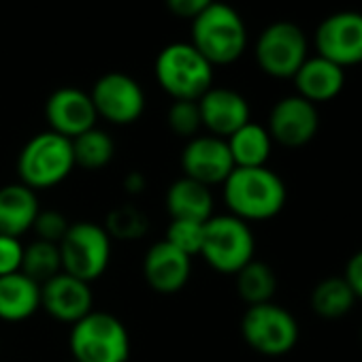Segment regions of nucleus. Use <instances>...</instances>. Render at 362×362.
<instances>
[{
    "label": "nucleus",
    "instance_id": "1",
    "mask_svg": "<svg viewBox=\"0 0 362 362\" xmlns=\"http://www.w3.org/2000/svg\"><path fill=\"white\" fill-rule=\"evenodd\" d=\"M222 186L228 214L247 224L273 220L286 207V184L269 166L235 168Z\"/></svg>",
    "mask_w": 362,
    "mask_h": 362
},
{
    "label": "nucleus",
    "instance_id": "2",
    "mask_svg": "<svg viewBox=\"0 0 362 362\" xmlns=\"http://www.w3.org/2000/svg\"><path fill=\"white\" fill-rule=\"evenodd\" d=\"M192 45L211 66L233 64L245 52L247 30L233 7L214 0L192 20Z\"/></svg>",
    "mask_w": 362,
    "mask_h": 362
},
{
    "label": "nucleus",
    "instance_id": "3",
    "mask_svg": "<svg viewBox=\"0 0 362 362\" xmlns=\"http://www.w3.org/2000/svg\"><path fill=\"white\" fill-rule=\"evenodd\" d=\"M156 79L173 100H199L214 88V66L192 43H170L156 58Z\"/></svg>",
    "mask_w": 362,
    "mask_h": 362
},
{
    "label": "nucleus",
    "instance_id": "4",
    "mask_svg": "<svg viewBox=\"0 0 362 362\" xmlns=\"http://www.w3.org/2000/svg\"><path fill=\"white\" fill-rule=\"evenodd\" d=\"M73 168L75 158L71 141L52 130L35 134L18 156L20 184L35 192L60 186Z\"/></svg>",
    "mask_w": 362,
    "mask_h": 362
},
{
    "label": "nucleus",
    "instance_id": "5",
    "mask_svg": "<svg viewBox=\"0 0 362 362\" xmlns=\"http://www.w3.org/2000/svg\"><path fill=\"white\" fill-rule=\"evenodd\" d=\"M69 347L75 362H128L130 334L113 313L90 311L71 326Z\"/></svg>",
    "mask_w": 362,
    "mask_h": 362
},
{
    "label": "nucleus",
    "instance_id": "6",
    "mask_svg": "<svg viewBox=\"0 0 362 362\" xmlns=\"http://www.w3.org/2000/svg\"><path fill=\"white\" fill-rule=\"evenodd\" d=\"M256 239L252 226L230 214L214 216L205 224L201 258L218 273L237 275L254 260Z\"/></svg>",
    "mask_w": 362,
    "mask_h": 362
},
{
    "label": "nucleus",
    "instance_id": "7",
    "mask_svg": "<svg viewBox=\"0 0 362 362\" xmlns=\"http://www.w3.org/2000/svg\"><path fill=\"white\" fill-rule=\"evenodd\" d=\"M111 237L96 222H75L60 241L62 271L92 284L111 262Z\"/></svg>",
    "mask_w": 362,
    "mask_h": 362
},
{
    "label": "nucleus",
    "instance_id": "8",
    "mask_svg": "<svg viewBox=\"0 0 362 362\" xmlns=\"http://www.w3.org/2000/svg\"><path fill=\"white\" fill-rule=\"evenodd\" d=\"M241 334L245 343L262 356H284L298 343L296 317L277 303L247 307L241 317Z\"/></svg>",
    "mask_w": 362,
    "mask_h": 362
},
{
    "label": "nucleus",
    "instance_id": "9",
    "mask_svg": "<svg viewBox=\"0 0 362 362\" xmlns=\"http://www.w3.org/2000/svg\"><path fill=\"white\" fill-rule=\"evenodd\" d=\"M258 66L277 79L294 77L307 60V39L296 24L275 22L260 35L256 43Z\"/></svg>",
    "mask_w": 362,
    "mask_h": 362
},
{
    "label": "nucleus",
    "instance_id": "10",
    "mask_svg": "<svg viewBox=\"0 0 362 362\" xmlns=\"http://www.w3.org/2000/svg\"><path fill=\"white\" fill-rule=\"evenodd\" d=\"M90 98L94 103L96 115L105 117L115 126L134 124L145 111V94L143 88L124 73H107L103 75L92 92Z\"/></svg>",
    "mask_w": 362,
    "mask_h": 362
},
{
    "label": "nucleus",
    "instance_id": "11",
    "mask_svg": "<svg viewBox=\"0 0 362 362\" xmlns=\"http://www.w3.org/2000/svg\"><path fill=\"white\" fill-rule=\"evenodd\" d=\"M181 170L184 177L194 179L207 188L224 184L235 170L226 139L214 134L190 139L181 151Z\"/></svg>",
    "mask_w": 362,
    "mask_h": 362
},
{
    "label": "nucleus",
    "instance_id": "12",
    "mask_svg": "<svg viewBox=\"0 0 362 362\" xmlns=\"http://www.w3.org/2000/svg\"><path fill=\"white\" fill-rule=\"evenodd\" d=\"M315 45L322 58L337 66H354L362 62V13L341 11L326 18L317 33Z\"/></svg>",
    "mask_w": 362,
    "mask_h": 362
},
{
    "label": "nucleus",
    "instance_id": "13",
    "mask_svg": "<svg viewBox=\"0 0 362 362\" xmlns=\"http://www.w3.org/2000/svg\"><path fill=\"white\" fill-rule=\"evenodd\" d=\"M320 128V115L313 103L303 96H286L271 109L269 134L275 143L286 147L307 145Z\"/></svg>",
    "mask_w": 362,
    "mask_h": 362
},
{
    "label": "nucleus",
    "instance_id": "14",
    "mask_svg": "<svg viewBox=\"0 0 362 362\" xmlns=\"http://www.w3.org/2000/svg\"><path fill=\"white\" fill-rule=\"evenodd\" d=\"M45 119L52 132L75 139L96 126V109L88 92L79 88H60L45 103Z\"/></svg>",
    "mask_w": 362,
    "mask_h": 362
},
{
    "label": "nucleus",
    "instance_id": "15",
    "mask_svg": "<svg viewBox=\"0 0 362 362\" xmlns=\"http://www.w3.org/2000/svg\"><path fill=\"white\" fill-rule=\"evenodd\" d=\"M41 309H45L54 320L73 326L94 311L92 288L88 281L62 271L41 286Z\"/></svg>",
    "mask_w": 362,
    "mask_h": 362
},
{
    "label": "nucleus",
    "instance_id": "16",
    "mask_svg": "<svg viewBox=\"0 0 362 362\" xmlns=\"http://www.w3.org/2000/svg\"><path fill=\"white\" fill-rule=\"evenodd\" d=\"M143 275L147 286L158 294H177L192 275V258L181 254L164 239L153 243L143 258Z\"/></svg>",
    "mask_w": 362,
    "mask_h": 362
},
{
    "label": "nucleus",
    "instance_id": "17",
    "mask_svg": "<svg viewBox=\"0 0 362 362\" xmlns=\"http://www.w3.org/2000/svg\"><path fill=\"white\" fill-rule=\"evenodd\" d=\"M201 122L209 130V134L228 139L250 119V105L247 100L228 88H209L199 98Z\"/></svg>",
    "mask_w": 362,
    "mask_h": 362
},
{
    "label": "nucleus",
    "instance_id": "18",
    "mask_svg": "<svg viewBox=\"0 0 362 362\" xmlns=\"http://www.w3.org/2000/svg\"><path fill=\"white\" fill-rule=\"evenodd\" d=\"M292 79L298 90V96L317 105V103H328L341 94L345 83V73L334 62L317 56V58H307Z\"/></svg>",
    "mask_w": 362,
    "mask_h": 362
},
{
    "label": "nucleus",
    "instance_id": "19",
    "mask_svg": "<svg viewBox=\"0 0 362 362\" xmlns=\"http://www.w3.org/2000/svg\"><path fill=\"white\" fill-rule=\"evenodd\" d=\"M41 211L37 192L24 184H7L0 188V235L20 239L33 230V224Z\"/></svg>",
    "mask_w": 362,
    "mask_h": 362
},
{
    "label": "nucleus",
    "instance_id": "20",
    "mask_svg": "<svg viewBox=\"0 0 362 362\" xmlns=\"http://www.w3.org/2000/svg\"><path fill=\"white\" fill-rule=\"evenodd\" d=\"M164 205L170 220H192L205 224L209 218H214L211 188L188 177H179L168 186Z\"/></svg>",
    "mask_w": 362,
    "mask_h": 362
},
{
    "label": "nucleus",
    "instance_id": "21",
    "mask_svg": "<svg viewBox=\"0 0 362 362\" xmlns=\"http://www.w3.org/2000/svg\"><path fill=\"white\" fill-rule=\"evenodd\" d=\"M41 309V286L22 271L0 277V320L24 322Z\"/></svg>",
    "mask_w": 362,
    "mask_h": 362
},
{
    "label": "nucleus",
    "instance_id": "22",
    "mask_svg": "<svg viewBox=\"0 0 362 362\" xmlns=\"http://www.w3.org/2000/svg\"><path fill=\"white\" fill-rule=\"evenodd\" d=\"M235 168H256V166H267L271 149H273V139L269 130L260 124L247 122L241 126L235 134L226 139Z\"/></svg>",
    "mask_w": 362,
    "mask_h": 362
},
{
    "label": "nucleus",
    "instance_id": "23",
    "mask_svg": "<svg viewBox=\"0 0 362 362\" xmlns=\"http://www.w3.org/2000/svg\"><path fill=\"white\" fill-rule=\"evenodd\" d=\"M356 296L343 277H326L311 292V309L324 320H339L351 311Z\"/></svg>",
    "mask_w": 362,
    "mask_h": 362
},
{
    "label": "nucleus",
    "instance_id": "24",
    "mask_svg": "<svg viewBox=\"0 0 362 362\" xmlns=\"http://www.w3.org/2000/svg\"><path fill=\"white\" fill-rule=\"evenodd\" d=\"M235 277H237V292L247 303V307L273 300L277 290V275L267 262L254 258Z\"/></svg>",
    "mask_w": 362,
    "mask_h": 362
},
{
    "label": "nucleus",
    "instance_id": "25",
    "mask_svg": "<svg viewBox=\"0 0 362 362\" xmlns=\"http://www.w3.org/2000/svg\"><path fill=\"white\" fill-rule=\"evenodd\" d=\"M71 147H73L75 166H81L88 170H98V168L109 166L115 156L113 139L96 126L71 139Z\"/></svg>",
    "mask_w": 362,
    "mask_h": 362
},
{
    "label": "nucleus",
    "instance_id": "26",
    "mask_svg": "<svg viewBox=\"0 0 362 362\" xmlns=\"http://www.w3.org/2000/svg\"><path fill=\"white\" fill-rule=\"evenodd\" d=\"M26 277L43 286L58 273H62V258H60V247L56 243L47 241H33L24 245V260L20 269Z\"/></svg>",
    "mask_w": 362,
    "mask_h": 362
},
{
    "label": "nucleus",
    "instance_id": "27",
    "mask_svg": "<svg viewBox=\"0 0 362 362\" xmlns=\"http://www.w3.org/2000/svg\"><path fill=\"white\" fill-rule=\"evenodd\" d=\"M107 235L117 241H136L141 237H145L147 228H149V220L147 216L143 214V209L130 205V203H124V205H117L113 207L109 214H107V220H105V226Z\"/></svg>",
    "mask_w": 362,
    "mask_h": 362
},
{
    "label": "nucleus",
    "instance_id": "28",
    "mask_svg": "<svg viewBox=\"0 0 362 362\" xmlns=\"http://www.w3.org/2000/svg\"><path fill=\"white\" fill-rule=\"evenodd\" d=\"M207 224V222H205ZM205 224L203 222H192V220H170L166 228L164 241L179 250L186 256H201L203 247V237H205Z\"/></svg>",
    "mask_w": 362,
    "mask_h": 362
},
{
    "label": "nucleus",
    "instance_id": "29",
    "mask_svg": "<svg viewBox=\"0 0 362 362\" xmlns=\"http://www.w3.org/2000/svg\"><path fill=\"white\" fill-rule=\"evenodd\" d=\"M168 128L186 139H194L197 132L203 128L201 122V111H199V100H173L166 113Z\"/></svg>",
    "mask_w": 362,
    "mask_h": 362
},
{
    "label": "nucleus",
    "instance_id": "30",
    "mask_svg": "<svg viewBox=\"0 0 362 362\" xmlns=\"http://www.w3.org/2000/svg\"><path fill=\"white\" fill-rule=\"evenodd\" d=\"M69 228H71V222L64 218V214H60L56 209H41L33 224V230L39 241H47V243H56V245H60V241L64 239Z\"/></svg>",
    "mask_w": 362,
    "mask_h": 362
},
{
    "label": "nucleus",
    "instance_id": "31",
    "mask_svg": "<svg viewBox=\"0 0 362 362\" xmlns=\"http://www.w3.org/2000/svg\"><path fill=\"white\" fill-rule=\"evenodd\" d=\"M24 260V243L16 237L0 235V277L20 273Z\"/></svg>",
    "mask_w": 362,
    "mask_h": 362
},
{
    "label": "nucleus",
    "instance_id": "32",
    "mask_svg": "<svg viewBox=\"0 0 362 362\" xmlns=\"http://www.w3.org/2000/svg\"><path fill=\"white\" fill-rule=\"evenodd\" d=\"M214 0H166V7L173 16L177 18H186V20H194L199 18Z\"/></svg>",
    "mask_w": 362,
    "mask_h": 362
},
{
    "label": "nucleus",
    "instance_id": "33",
    "mask_svg": "<svg viewBox=\"0 0 362 362\" xmlns=\"http://www.w3.org/2000/svg\"><path fill=\"white\" fill-rule=\"evenodd\" d=\"M343 279L347 281V286L351 288L356 300H362V250H358L345 264V273Z\"/></svg>",
    "mask_w": 362,
    "mask_h": 362
},
{
    "label": "nucleus",
    "instance_id": "34",
    "mask_svg": "<svg viewBox=\"0 0 362 362\" xmlns=\"http://www.w3.org/2000/svg\"><path fill=\"white\" fill-rule=\"evenodd\" d=\"M124 186H126V190H128L130 194H141V192L145 190V186H147V181H145L143 173L132 170V173L124 179Z\"/></svg>",
    "mask_w": 362,
    "mask_h": 362
},
{
    "label": "nucleus",
    "instance_id": "35",
    "mask_svg": "<svg viewBox=\"0 0 362 362\" xmlns=\"http://www.w3.org/2000/svg\"><path fill=\"white\" fill-rule=\"evenodd\" d=\"M360 337H362V330H360Z\"/></svg>",
    "mask_w": 362,
    "mask_h": 362
}]
</instances>
